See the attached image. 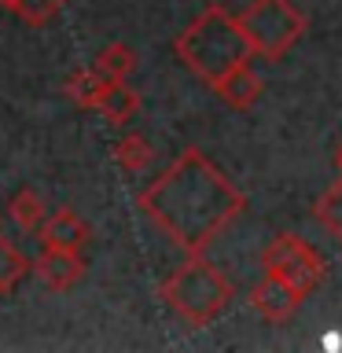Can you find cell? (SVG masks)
Wrapping results in <instances>:
<instances>
[{
	"instance_id": "9a60e30c",
	"label": "cell",
	"mask_w": 342,
	"mask_h": 353,
	"mask_svg": "<svg viewBox=\"0 0 342 353\" xmlns=\"http://www.w3.org/2000/svg\"><path fill=\"white\" fill-rule=\"evenodd\" d=\"M8 214H11V221H15L22 232H37L41 221H44V203H41V195L33 192V188H22V192L11 199Z\"/></svg>"
},
{
	"instance_id": "d6986e66",
	"label": "cell",
	"mask_w": 342,
	"mask_h": 353,
	"mask_svg": "<svg viewBox=\"0 0 342 353\" xmlns=\"http://www.w3.org/2000/svg\"><path fill=\"white\" fill-rule=\"evenodd\" d=\"M335 165H339V173H342V143H339V151H335Z\"/></svg>"
},
{
	"instance_id": "9c48e42d",
	"label": "cell",
	"mask_w": 342,
	"mask_h": 353,
	"mask_svg": "<svg viewBox=\"0 0 342 353\" xmlns=\"http://www.w3.org/2000/svg\"><path fill=\"white\" fill-rule=\"evenodd\" d=\"M210 88H214V92L225 99L232 110H250V107L261 99L265 81L258 77V70H254L250 63H239V66H232L225 77H217Z\"/></svg>"
},
{
	"instance_id": "52a82bcc",
	"label": "cell",
	"mask_w": 342,
	"mask_h": 353,
	"mask_svg": "<svg viewBox=\"0 0 342 353\" xmlns=\"http://www.w3.org/2000/svg\"><path fill=\"white\" fill-rule=\"evenodd\" d=\"M30 272H37V280L55 294H66L70 287L81 283L85 261L77 250H59V247H44L37 254V261H30Z\"/></svg>"
},
{
	"instance_id": "277c9868",
	"label": "cell",
	"mask_w": 342,
	"mask_h": 353,
	"mask_svg": "<svg viewBox=\"0 0 342 353\" xmlns=\"http://www.w3.org/2000/svg\"><path fill=\"white\" fill-rule=\"evenodd\" d=\"M236 22H239L243 37H247V48L269 63L283 59L302 41V33L309 26L305 15L291 0H250Z\"/></svg>"
},
{
	"instance_id": "6da1fadb",
	"label": "cell",
	"mask_w": 342,
	"mask_h": 353,
	"mask_svg": "<svg viewBox=\"0 0 342 353\" xmlns=\"http://www.w3.org/2000/svg\"><path fill=\"white\" fill-rule=\"evenodd\" d=\"M137 203L173 247L203 254L247 210V195L199 148H188L143 188Z\"/></svg>"
},
{
	"instance_id": "7c38bea8",
	"label": "cell",
	"mask_w": 342,
	"mask_h": 353,
	"mask_svg": "<svg viewBox=\"0 0 342 353\" xmlns=\"http://www.w3.org/2000/svg\"><path fill=\"white\" fill-rule=\"evenodd\" d=\"M26 276H30V258L19 247L0 239V298H8Z\"/></svg>"
},
{
	"instance_id": "4fadbf2b",
	"label": "cell",
	"mask_w": 342,
	"mask_h": 353,
	"mask_svg": "<svg viewBox=\"0 0 342 353\" xmlns=\"http://www.w3.org/2000/svg\"><path fill=\"white\" fill-rule=\"evenodd\" d=\"M99 85H103V77H99L92 66H81V70H74V74L63 81V92H66V99H74L81 110H96Z\"/></svg>"
},
{
	"instance_id": "e0dca14e",
	"label": "cell",
	"mask_w": 342,
	"mask_h": 353,
	"mask_svg": "<svg viewBox=\"0 0 342 353\" xmlns=\"http://www.w3.org/2000/svg\"><path fill=\"white\" fill-rule=\"evenodd\" d=\"M66 0H19L15 4V15L26 22V26H44V22L55 19V11H59Z\"/></svg>"
},
{
	"instance_id": "ac0fdd59",
	"label": "cell",
	"mask_w": 342,
	"mask_h": 353,
	"mask_svg": "<svg viewBox=\"0 0 342 353\" xmlns=\"http://www.w3.org/2000/svg\"><path fill=\"white\" fill-rule=\"evenodd\" d=\"M15 4L19 0H0V8H8V11H15Z\"/></svg>"
},
{
	"instance_id": "3957f363",
	"label": "cell",
	"mask_w": 342,
	"mask_h": 353,
	"mask_svg": "<svg viewBox=\"0 0 342 353\" xmlns=\"http://www.w3.org/2000/svg\"><path fill=\"white\" fill-rule=\"evenodd\" d=\"M159 291L165 298V305L192 327L214 324L232 302L228 276L221 269H214L203 254H188V258L162 280Z\"/></svg>"
},
{
	"instance_id": "7a4b0ae2",
	"label": "cell",
	"mask_w": 342,
	"mask_h": 353,
	"mask_svg": "<svg viewBox=\"0 0 342 353\" xmlns=\"http://www.w3.org/2000/svg\"><path fill=\"white\" fill-rule=\"evenodd\" d=\"M173 52L195 77H203L206 85H214L217 77H225L232 66L247 63L250 48L243 37L239 22L228 15L221 4L203 8L188 26L173 37Z\"/></svg>"
},
{
	"instance_id": "8fae6325",
	"label": "cell",
	"mask_w": 342,
	"mask_h": 353,
	"mask_svg": "<svg viewBox=\"0 0 342 353\" xmlns=\"http://www.w3.org/2000/svg\"><path fill=\"white\" fill-rule=\"evenodd\" d=\"M92 70L103 77V81H129V74L137 70V52H132L129 44H107V48L96 55Z\"/></svg>"
},
{
	"instance_id": "8992f818",
	"label": "cell",
	"mask_w": 342,
	"mask_h": 353,
	"mask_svg": "<svg viewBox=\"0 0 342 353\" xmlns=\"http://www.w3.org/2000/svg\"><path fill=\"white\" fill-rule=\"evenodd\" d=\"M298 305H302V294H298L291 283H283L280 276L265 272L261 280L250 287V309L265 320V324H283V320H291Z\"/></svg>"
},
{
	"instance_id": "5bb4252c",
	"label": "cell",
	"mask_w": 342,
	"mask_h": 353,
	"mask_svg": "<svg viewBox=\"0 0 342 353\" xmlns=\"http://www.w3.org/2000/svg\"><path fill=\"white\" fill-rule=\"evenodd\" d=\"M313 214H316V221H320V228H324L331 239L342 243V181H335L324 195L316 199Z\"/></svg>"
},
{
	"instance_id": "30bf717a",
	"label": "cell",
	"mask_w": 342,
	"mask_h": 353,
	"mask_svg": "<svg viewBox=\"0 0 342 353\" xmlns=\"http://www.w3.org/2000/svg\"><path fill=\"white\" fill-rule=\"evenodd\" d=\"M96 110L107 118V125H125L140 110V92L129 81H103L96 96Z\"/></svg>"
},
{
	"instance_id": "ba28073f",
	"label": "cell",
	"mask_w": 342,
	"mask_h": 353,
	"mask_svg": "<svg viewBox=\"0 0 342 353\" xmlns=\"http://www.w3.org/2000/svg\"><path fill=\"white\" fill-rule=\"evenodd\" d=\"M41 243L44 247H59V250H77L81 254L88 243H92V228H88V221L77 214V210H55L41 221Z\"/></svg>"
},
{
	"instance_id": "5b68a950",
	"label": "cell",
	"mask_w": 342,
	"mask_h": 353,
	"mask_svg": "<svg viewBox=\"0 0 342 353\" xmlns=\"http://www.w3.org/2000/svg\"><path fill=\"white\" fill-rule=\"evenodd\" d=\"M261 269L269 276H280V280L291 283L302 298H309L320 283H324L328 261L320 258V250L313 247V243H305L302 236H294V232H280V236H272L269 243H265Z\"/></svg>"
},
{
	"instance_id": "2e32d148",
	"label": "cell",
	"mask_w": 342,
	"mask_h": 353,
	"mask_svg": "<svg viewBox=\"0 0 342 353\" xmlns=\"http://www.w3.org/2000/svg\"><path fill=\"white\" fill-rule=\"evenodd\" d=\"M151 143L140 137V132H129V137H121L118 143H114V159H118V165L125 173H140V170H148V162H151Z\"/></svg>"
}]
</instances>
